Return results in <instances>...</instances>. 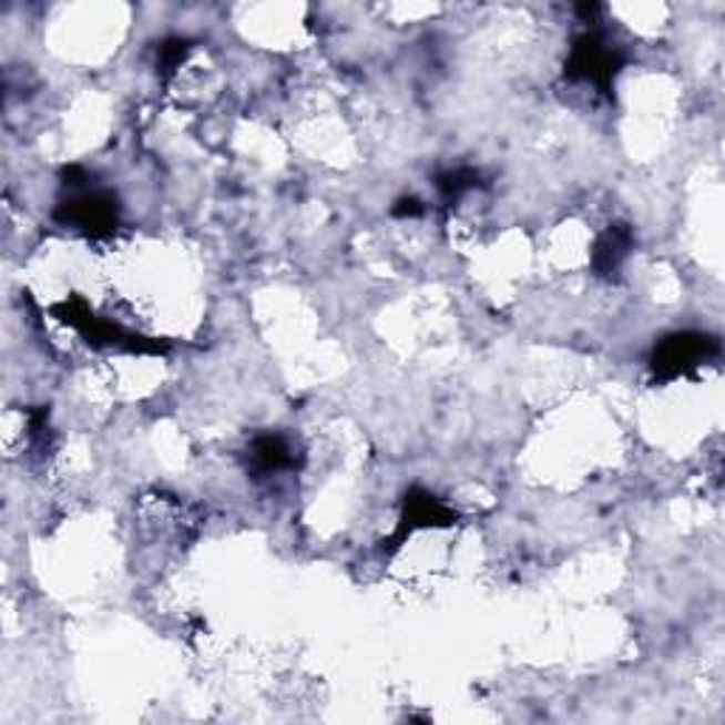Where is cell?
I'll list each match as a JSON object with an SVG mask.
<instances>
[{"instance_id": "30bf717a", "label": "cell", "mask_w": 725, "mask_h": 725, "mask_svg": "<svg viewBox=\"0 0 725 725\" xmlns=\"http://www.w3.org/2000/svg\"><path fill=\"white\" fill-rule=\"evenodd\" d=\"M395 213L397 216H420L422 204L417 198H402L400 207H395Z\"/></svg>"}, {"instance_id": "9c48e42d", "label": "cell", "mask_w": 725, "mask_h": 725, "mask_svg": "<svg viewBox=\"0 0 725 725\" xmlns=\"http://www.w3.org/2000/svg\"><path fill=\"white\" fill-rule=\"evenodd\" d=\"M187 51H191V43L182 38H171L160 45V69L162 74H171L182 60L187 58Z\"/></svg>"}, {"instance_id": "ba28073f", "label": "cell", "mask_w": 725, "mask_h": 725, "mask_svg": "<svg viewBox=\"0 0 725 725\" xmlns=\"http://www.w3.org/2000/svg\"><path fill=\"white\" fill-rule=\"evenodd\" d=\"M477 185H479V173L471 171V167H457V171H446L437 176L439 193H442L448 202L459 198L462 193L473 191Z\"/></svg>"}, {"instance_id": "3957f363", "label": "cell", "mask_w": 725, "mask_h": 725, "mask_svg": "<svg viewBox=\"0 0 725 725\" xmlns=\"http://www.w3.org/2000/svg\"><path fill=\"white\" fill-rule=\"evenodd\" d=\"M621 65H624V58L615 49H610L601 40V34L586 32L573 43L570 60H566V76L586 80V83L599 85L601 91H610Z\"/></svg>"}, {"instance_id": "277c9868", "label": "cell", "mask_w": 725, "mask_h": 725, "mask_svg": "<svg viewBox=\"0 0 725 725\" xmlns=\"http://www.w3.org/2000/svg\"><path fill=\"white\" fill-rule=\"evenodd\" d=\"M58 218L69 227L83 229L85 236L102 238L116 229L120 207H116V198L111 193H80V196L60 204Z\"/></svg>"}, {"instance_id": "52a82bcc", "label": "cell", "mask_w": 725, "mask_h": 725, "mask_svg": "<svg viewBox=\"0 0 725 725\" xmlns=\"http://www.w3.org/2000/svg\"><path fill=\"white\" fill-rule=\"evenodd\" d=\"M249 459H253V468L258 473H278L295 464L293 448L278 433H264V437L255 439L253 448H249Z\"/></svg>"}, {"instance_id": "6da1fadb", "label": "cell", "mask_w": 725, "mask_h": 725, "mask_svg": "<svg viewBox=\"0 0 725 725\" xmlns=\"http://www.w3.org/2000/svg\"><path fill=\"white\" fill-rule=\"evenodd\" d=\"M60 315V320L69 326H74L83 338H89L91 344L96 346H116V349H127V351H162L165 346L156 344V340H147L142 335H134V331L122 329V326L111 324V320L96 318L94 313L89 309L83 298H69L54 309Z\"/></svg>"}, {"instance_id": "8992f818", "label": "cell", "mask_w": 725, "mask_h": 725, "mask_svg": "<svg viewBox=\"0 0 725 725\" xmlns=\"http://www.w3.org/2000/svg\"><path fill=\"white\" fill-rule=\"evenodd\" d=\"M632 247V233L630 227L617 224V227H610L604 236L595 242V249H592V267L599 275H612L617 273V267L624 264V258L630 255Z\"/></svg>"}, {"instance_id": "5b68a950", "label": "cell", "mask_w": 725, "mask_h": 725, "mask_svg": "<svg viewBox=\"0 0 725 725\" xmlns=\"http://www.w3.org/2000/svg\"><path fill=\"white\" fill-rule=\"evenodd\" d=\"M453 519H457V513H453L451 508H446V504L439 502V499H433L431 493H426V490L413 488L408 490L406 497V508H402L400 533H397V539H406V533H411V530L417 528H446V524H451Z\"/></svg>"}, {"instance_id": "7a4b0ae2", "label": "cell", "mask_w": 725, "mask_h": 725, "mask_svg": "<svg viewBox=\"0 0 725 725\" xmlns=\"http://www.w3.org/2000/svg\"><path fill=\"white\" fill-rule=\"evenodd\" d=\"M719 351V344L703 331H677V335H668L652 351V375L657 380H675V377L688 375L692 369H697L701 362H706L708 357H714Z\"/></svg>"}]
</instances>
